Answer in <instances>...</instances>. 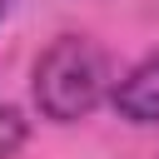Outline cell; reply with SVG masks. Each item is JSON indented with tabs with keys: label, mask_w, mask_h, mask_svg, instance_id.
<instances>
[{
	"label": "cell",
	"mask_w": 159,
	"mask_h": 159,
	"mask_svg": "<svg viewBox=\"0 0 159 159\" xmlns=\"http://www.w3.org/2000/svg\"><path fill=\"white\" fill-rule=\"evenodd\" d=\"M114 109L129 124H159V55L139 60L119 84H114Z\"/></svg>",
	"instance_id": "2"
},
{
	"label": "cell",
	"mask_w": 159,
	"mask_h": 159,
	"mask_svg": "<svg viewBox=\"0 0 159 159\" xmlns=\"http://www.w3.org/2000/svg\"><path fill=\"white\" fill-rule=\"evenodd\" d=\"M25 139H30L25 114H20L15 104H0V159H15V154L25 149Z\"/></svg>",
	"instance_id": "3"
},
{
	"label": "cell",
	"mask_w": 159,
	"mask_h": 159,
	"mask_svg": "<svg viewBox=\"0 0 159 159\" xmlns=\"http://www.w3.org/2000/svg\"><path fill=\"white\" fill-rule=\"evenodd\" d=\"M30 89H35V109H40L45 119L75 124V119H84V114L104 99V89H109V60H104V50H99L94 40H84V35H60V40L35 60Z\"/></svg>",
	"instance_id": "1"
},
{
	"label": "cell",
	"mask_w": 159,
	"mask_h": 159,
	"mask_svg": "<svg viewBox=\"0 0 159 159\" xmlns=\"http://www.w3.org/2000/svg\"><path fill=\"white\" fill-rule=\"evenodd\" d=\"M5 10H10V0H0V15H5Z\"/></svg>",
	"instance_id": "4"
}]
</instances>
